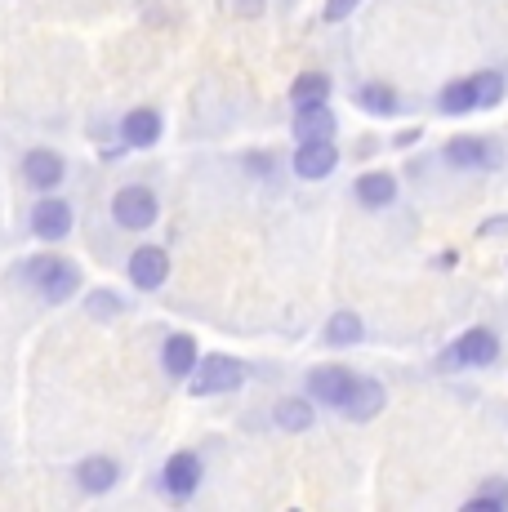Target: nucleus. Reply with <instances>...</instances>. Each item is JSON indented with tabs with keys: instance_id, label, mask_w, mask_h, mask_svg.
Returning a JSON list of instances; mask_svg holds the SVG:
<instances>
[{
	"instance_id": "obj_12",
	"label": "nucleus",
	"mask_w": 508,
	"mask_h": 512,
	"mask_svg": "<svg viewBox=\"0 0 508 512\" xmlns=\"http://www.w3.org/2000/svg\"><path fill=\"white\" fill-rule=\"evenodd\" d=\"M384 383H375V379H357V388H353V397H348V406H344V415L348 419H357V423H366V419H375L379 410H384Z\"/></svg>"
},
{
	"instance_id": "obj_24",
	"label": "nucleus",
	"mask_w": 508,
	"mask_h": 512,
	"mask_svg": "<svg viewBox=\"0 0 508 512\" xmlns=\"http://www.w3.org/2000/svg\"><path fill=\"white\" fill-rule=\"evenodd\" d=\"M277 428H286V432L312 428V406H308V401H299V397H286L277 406Z\"/></svg>"
},
{
	"instance_id": "obj_9",
	"label": "nucleus",
	"mask_w": 508,
	"mask_h": 512,
	"mask_svg": "<svg viewBox=\"0 0 508 512\" xmlns=\"http://www.w3.org/2000/svg\"><path fill=\"white\" fill-rule=\"evenodd\" d=\"M32 232L41 236V241H63V236L72 232V210H67V201H41L36 205Z\"/></svg>"
},
{
	"instance_id": "obj_1",
	"label": "nucleus",
	"mask_w": 508,
	"mask_h": 512,
	"mask_svg": "<svg viewBox=\"0 0 508 512\" xmlns=\"http://www.w3.org/2000/svg\"><path fill=\"white\" fill-rule=\"evenodd\" d=\"M500 352H504L500 334H495L491 326H473V330H464L451 348L442 352V361H437V366H442V370H491L495 361H500Z\"/></svg>"
},
{
	"instance_id": "obj_22",
	"label": "nucleus",
	"mask_w": 508,
	"mask_h": 512,
	"mask_svg": "<svg viewBox=\"0 0 508 512\" xmlns=\"http://www.w3.org/2000/svg\"><path fill=\"white\" fill-rule=\"evenodd\" d=\"M464 512H508V481H486L464 504Z\"/></svg>"
},
{
	"instance_id": "obj_10",
	"label": "nucleus",
	"mask_w": 508,
	"mask_h": 512,
	"mask_svg": "<svg viewBox=\"0 0 508 512\" xmlns=\"http://www.w3.org/2000/svg\"><path fill=\"white\" fill-rule=\"evenodd\" d=\"M201 481V459L188 455V450H179V455H170V464H165V490L179 499H188L192 490H197Z\"/></svg>"
},
{
	"instance_id": "obj_19",
	"label": "nucleus",
	"mask_w": 508,
	"mask_h": 512,
	"mask_svg": "<svg viewBox=\"0 0 508 512\" xmlns=\"http://www.w3.org/2000/svg\"><path fill=\"white\" fill-rule=\"evenodd\" d=\"M473 90H477V107H482V112H491V107L504 103L508 81H504V72L486 67V72H473Z\"/></svg>"
},
{
	"instance_id": "obj_8",
	"label": "nucleus",
	"mask_w": 508,
	"mask_h": 512,
	"mask_svg": "<svg viewBox=\"0 0 508 512\" xmlns=\"http://www.w3.org/2000/svg\"><path fill=\"white\" fill-rule=\"evenodd\" d=\"M335 165H339V152H335V143L330 139L299 143V152H295V174L299 179H326Z\"/></svg>"
},
{
	"instance_id": "obj_15",
	"label": "nucleus",
	"mask_w": 508,
	"mask_h": 512,
	"mask_svg": "<svg viewBox=\"0 0 508 512\" xmlns=\"http://www.w3.org/2000/svg\"><path fill=\"white\" fill-rule=\"evenodd\" d=\"M437 112H442V116H468V112H477L473 76H459V81L442 85V94H437Z\"/></svg>"
},
{
	"instance_id": "obj_2",
	"label": "nucleus",
	"mask_w": 508,
	"mask_h": 512,
	"mask_svg": "<svg viewBox=\"0 0 508 512\" xmlns=\"http://www.w3.org/2000/svg\"><path fill=\"white\" fill-rule=\"evenodd\" d=\"M442 156L451 170H473V174L504 170V143L486 139V134H455V139L442 147Z\"/></svg>"
},
{
	"instance_id": "obj_3",
	"label": "nucleus",
	"mask_w": 508,
	"mask_h": 512,
	"mask_svg": "<svg viewBox=\"0 0 508 512\" xmlns=\"http://www.w3.org/2000/svg\"><path fill=\"white\" fill-rule=\"evenodd\" d=\"M27 281L36 285V290L45 294V299H72L81 277H76V268L67 259H54V254H36V259H27Z\"/></svg>"
},
{
	"instance_id": "obj_7",
	"label": "nucleus",
	"mask_w": 508,
	"mask_h": 512,
	"mask_svg": "<svg viewBox=\"0 0 508 512\" xmlns=\"http://www.w3.org/2000/svg\"><path fill=\"white\" fill-rule=\"evenodd\" d=\"M165 277H170V254L156 250V245H143V250H134L130 281L139 285V290H161Z\"/></svg>"
},
{
	"instance_id": "obj_30",
	"label": "nucleus",
	"mask_w": 508,
	"mask_h": 512,
	"mask_svg": "<svg viewBox=\"0 0 508 512\" xmlns=\"http://www.w3.org/2000/svg\"><path fill=\"white\" fill-rule=\"evenodd\" d=\"M415 139H419V130H406V134H397V147H410Z\"/></svg>"
},
{
	"instance_id": "obj_20",
	"label": "nucleus",
	"mask_w": 508,
	"mask_h": 512,
	"mask_svg": "<svg viewBox=\"0 0 508 512\" xmlns=\"http://www.w3.org/2000/svg\"><path fill=\"white\" fill-rule=\"evenodd\" d=\"M330 94V81L321 72H304L295 85H290V103L295 107H321Z\"/></svg>"
},
{
	"instance_id": "obj_4",
	"label": "nucleus",
	"mask_w": 508,
	"mask_h": 512,
	"mask_svg": "<svg viewBox=\"0 0 508 512\" xmlns=\"http://www.w3.org/2000/svg\"><path fill=\"white\" fill-rule=\"evenodd\" d=\"M112 219L116 228H130V232H143L156 223V196L148 187H121L112 201Z\"/></svg>"
},
{
	"instance_id": "obj_21",
	"label": "nucleus",
	"mask_w": 508,
	"mask_h": 512,
	"mask_svg": "<svg viewBox=\"0 0 508 512\" xmlns=\"http://www.w3.org/2000/svg\"><path fill=\"white\" fill-rule=\"evenodd\" d=\"M357 103L366 107V112H375V116H393L397 107H402V98H397L393 85H361Z\"/></svg>"
},
{
	"instance_id": "obj_13",
	"label": "nucleus",
	"mask_w": 508,
	"mask_h": 512,
	"mask_svg": "<svg viewBox=\"0 0 508 512\" xmlns=\"http://www.w3.org/2000/svg\"><path fill=\"white\" fill-rule=\"evenodd\" d=\"M23 174H27V183L32 187H41V192H50V187L63 183V156H54V152H27V161H23Z\"/></svg>"
},
{
	"instance_id": "obj_25",
	"label": "nucleus",
	"mask_w": 508,
	"mask_h": 512,
	"mask_svg": "<svg viewBox=\"0 0 508 512\" xmlns=\"http://www.w3.org/2000/svg\"><path fill=\"white\" fill-rule=\"evenodd\" d=\"M357 5H361V0H326V23H344Z\"/></svg>"
},
{
	"instance_id": "obj_27",
	"label": "nucleus",
	"mask_w": 508,
	"mask_h": 512,
	"mask_svg": "<svg viewBox=\"0 0 508 512\" xmlns=\"http://www.w3.org/2000/svg\"><path fill=\"white\" fill-rule=\"evenodd\" d=\"M477 232H482V236H504L508 232V214H500V219H486Z\"/></svg>"
},
{
	"instance_id": "obj_16",
	"label": "nucleus",
	"mask_w": 508,
	"mask_h": 512,
	"mask_svg": "<svg viewBox=\"0 0 508 512\" xmlns=\"http://www.w3.org/2000/svg\"><path fill=\"white\" fill-rule=\"evenodd\" d=\"M335 134V112L326 103L321 107H299V121H295V139L299 143H317Z\"/></svg>"
},
{
	"instance_id": "obj_29",
	"label": "nucleus",
	"mask_w": 508,
	"mask_h": 512,
	"mask_svg": "<svg viewBox=\"0 0 508 512\" xmlns=\"http://www.w3.org/2000/svg\"><path fill=\"white\" fill-rule=\"evenodd\" d=\"M237 9H246V18H254L263 9V0H237Z\"/></svg>"
},
{
	"instance_id": "obj_17",
	"label": "nucleus",
	"mask_w": 508,
	"mask_h": 512,
	"mask_svg": "<svg viewBox=\"0 0 508 512\" xmlns=\"http://www.w3.org/2000/svg\"><path fill=\"white\" fill-rule=\"evenodd\" d=\"M121 134H125V143L130 147H152L156 139H161V116H156L152 107H139V112L125 116Z\"/></svg>"
},
{
	"instance_id": "obj_23",
	"label": "nucleus",
	"mask_w": 508,
	"mask_h": 512,
	"mask_svg": "<svg viewBox=\"0 0 508 512\" xmlns=\"http://www.w3.org/2000/svg\"><path fill=\"white\" fill-rule=\"evenodd\" d=\"M357 339H361V317L357 312H335V317L326 321V343L344 348V343H357Z\"/></svg>"
},
{
	"instance_id": "obj_26",
	"label": "nucleus",
	"mask_w": 508,
	"mask_h": 512,
	"mask_svg": "<svg viewBox=\"0 0 508 512\" xmlns=\"http://www.w3.org/2000/svg\"><path fill=\"white\" fill-rule=\"evenodd\" d=\"M90 312H94V317H99V312H116V294H94V299H90Z\"/></svg>"
},
{
	"instance_id": "obj_28",
	"label": "nucleus",
	"mask_w": 508,
	"mask_h": 512,
	"mask_svg": "<svg viewBox=\"0 0 508 512\" xmlns=\"http://www.w3.org/2000/svg\"><path fill=\"white\" fill-rule=\"evenodd\" d=\"M433 263H437V268H442V272H451L455 263H459V254H455V250H442V254H437Z\"/></svg>"
},
{
	"instance_id": "obj_18",
	"label": "nucleus",
	"mask_w": 508,
	"mask_h": 512,
	"mask_svg": "<svg viewBox=\"0 0 508 512\" xmlns=\"http://www.w3.org/2000/svg\"><path fill=\"white\" fill-rule=\"evenodd\" d=\"M76 477H81V486L90 490V495H103V490L116 486V477H121V472H116V464L107 455H94V459H85V464L76 468Z\"/></svg>"
},
{
	"instance_id": "obj_5",
	"label": "nucleus",
	"mask_w": 508,
	"mask_h": 512,
	"mask_svg": "<svg viewBox=\"0 0 508 512\" xmlns=\"http://www.w3.org/2000/svg\"><path fill=\"white\" fill-rule=\"evenodd\" d=\"M246 379V366L232 357H205V366L192 370V392L197 397H214V392H232Z\"/></svg>"
},
{
	"instance_id": "obj_14",
	"label": "nucleus",
	"mask_w": 508,
	"mask_h": 512,
	"mask_svg": "<svg viewBox=\"0 0 508 512\" xmlns=\"http://www.w3.org/2000/svg\"><path fill=\"white\" fill-rule=\"evenodd\" d=\"M161 361H165V370H170L174 379L192 374L197 370V339H192V334H170L165 348H161Z\"/></svg>"
},
{
	"instance_id": "obj_11",
	"label": "nucleus",
	"mask_w": 508,
	"mask_h": 512,
	"mask_svg": "<svg viewBox=\"0 0 508 512\" xmlns=\"http://www.w3.org/2000/svg\"><path fill=\"white\" fill-rule=\"evenodd\" d=\"M353 192H357L361 205H370V210H384V205L397 201V179H393V174H384V170L361 174V179L353 183Z\"/></svg>"
},
{
	"instance_id": "obj_6",
	"label": "nucleus",
	"mask_w": 508,
	"mask_h": 512,
	"mask_svg": "<svg viewBox=\"0 0 508 512\" xmlns=\"http://www.w3.org/2000/svg\"><path fill=\"white\" fill-rule=\"evenodd\" d=\"M353 388H357V374H348L339 366H326V370H312L308 374V392H312V401H321V406H339V410H344L348 397H353Z\"/></svg>"
}]
</instances>
